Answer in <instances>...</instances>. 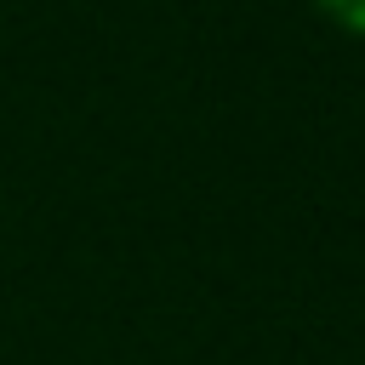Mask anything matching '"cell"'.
<instances>
[{
  "instance_id": "cell-1",
  "label": "cell",
  "mask_w": 365,
  "mask_h": 365,
  "mask_svg": "<svg viewBox=\"0 0 365 365\" xmlns=\"http://www.w3.org/2000/svg\"><path fill=\"white\" fill-rule=\"evenodd\" d=\"M319 6H325L348 34H365V0H319Z\"/></svg>"
}]
</instances>
